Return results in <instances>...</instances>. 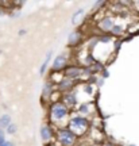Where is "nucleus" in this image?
I'll return each mask as SVG.
<instances>
[{"label": "nucleus", "instance_id": "nucleus-8", "mask_svg": "<svg viewBox=\"0 0 139 146\" xmlns=\"http://www.w3.org/2000/svg\"><path fill=\"white\" fill-rule=\"evenodd\" d=\"M8 125H11L10 115H3V116H0V129H5Z\"/></svg>", "mask_w": 139, "mask_h": 146}, {"label": "nucleus", "instance_id": "nucleus-12", "mask_svg": "<svg viewBox=\"0 0 139 146\" xmlns=\"http://www.w3.org/2000/svg\"><path fill=\"white\" fill-rule=\"evenodd\" d=\"M5 129H7V133H8V134H15V133H16V126L12 125V123H11V125H8Z\"/></svg>", "mask_w": 139, "mask_h": 146}, {"label": "nucleus", "instance_id": "nucleus-10", "mask_svg": "<svg viewBox=\"0 0 139 146\" xmlns=\"http://www.w3.org/2000/svg\"><path fill=\"white\" fill-rule=\"evenodd\" d=\"M81 15H84V10H77L72 16V23H77V19Z\"/></svg>", "mask_w": 139, "mask_h": 146}, {"label": "nucleus", "instance_id": "nucleus-16", "mask_svg": "<svg viewBox=\"0 0 139 146\" xmlns=\"http://www.w3.org/2000/svg\"><path fill=\"white\" fill-rule=\"evenodd\" d=\"M69 84H70V81H69V80H66V81H62L60 87H62V88H66V87H69Z\"/></svg>", "mask_w": 139, "mask_h": 146}, {"label": "nucleus", "instance_id": "nucleus-2", "mask_svg": "<svg viewBox=\"0 0 139 146\" xmlns=\"http://www.w3.org/2000/svg\"><path fill=\"white\" fill-rule=\"evenodd\" d=\"M52 114H53V118H54V119L60 120V119H62V118L66 116L68 110L64 104H56L52 110Z\"/></svg>", "mask_w": 139, "mask_h": 146}, {"label": "nucleus", "instance_id": "nucleus-6", "mask_svg": "<svg viewBox=\"0 0 139 146\" xmlns=\"http://www.w3.org/2000/svg\"><path fill=\"white\" fill-rule=\"evenodd\" d=\"M65 74H66L69 78H74V77H78V76L81 74V70L78 68H69Z\"/></svg>", "mask_w": 139, "mask_h": 146}, {"label": "nucleus", "instance_id": "nucleus-15", "mask_svg": "<svg viewBox=\"0 0 139 146\" xmlns=\"http://www.w3.org/2000/svg\"><path fill=\"white\" fill-rule=\"evenodd\" d=\"M50 91H52V85H50V84H46V87H45V96H47Z\"/></svg>", "mask_w": 139, "mask_h": 146}, {"label": "nucleus", "instance_id": "nucleus-3", "mask_svg": "<svg viewBox=\"0 0 139 146\" xmlns=\"http://www.w3.org/2000/svg\"><path fill=\"white\" fill-rule=\"evenodd\" d=\"M88 125V122L85 118H73L70 122V127L73 129H85Z\"/></svg>", "mask_w": 139, "mask_h": 146}, {"label": "nucleus", "instance_id": "nucleus-1", "mask_svg": "<svg viewBox=\"0 0 139 146\" xmlns=\"http://www.w3.org/2000/svg\"><path fill=\"white\" fill-rule=\"evenodd\" d=\"M74 138H76V135L69 130H61L58 133V139H60V142L64 143V145H66V146L72 145L73 142H74Z\"/></svg>", "mask_w": 139, "mask_h": 146}, {"label": "nucleus", "instance_id": "nucleus-17", "mask_svg": "<svg viewBox=\"0 0 139 146\" xmlns=\"http://www.w3.org/2000/svg\"><path fill=\"white\" fill-rule=\"evenodd\" d=\"M70 96H72V95H70ZM68 102H69V103H74V102H76V99H74V96H72V98H68Z\"/></svg>", "mask_w": 139, "mask_h": 146}, {"label": "nucleus", "instance_id": "nucleus-18", "mask_svg": "<svg viewBox=\"0 0 139 146\" xmlns=\"http://www.w3.org/2000/svg\"><path fill=\"white\" fill-rule=\"evenodd\" d=\"M3 146H14V143H12V142H8V141H5L4 143H3Z\"/></svg>", "mask_w": 139, "mask_h": 146}, {"label": "nucleus", "instance_id": "nucleus-19", "mask_svg": "<svg viewBox=\"0 0 139 146\" xmlns=\"http://www.w3.org/2000/svg\"><path fill=\"white\" fill-rule=\"evenodd\" d=\"M105 146H111V145H105Z\"/></svg>", "mask_w": 139, "mask_h": 146}, {"label": "nucleus", "instance_id": "nucleus-4", "mask_svg": "<svg viewBox=\"0 0 139 146\" xmlns=\"http://www.w3.org/2000/svg\"><path fill=\"white\" fill-rule=\"evenodd\" d=\"M41 137L43 141H50V138H52V130H50L49 126H43L41 129Z\"/></svg>", "mask_w": 139, "mask_h": 146}, {"label": "nucleus", "instance_id": "nucleus-9", "mask_svg": "<svg viewBox=\"0 0 139 146\" xmlns=\"http://www.w3.org/2000/svg\"><path fill=\"white\" fill-rule=\"evenodd\" d=\"M113 23L111 19H104V21H101V23H100V27L101 29H104V30H108V29H112Z\"/></svg>", "mask_w": 139, "mask_h": 146}, {"label": "nucleus", "instance_id": "nucleus-5", "mask_svg": "<svg viewBox=\"0 0 139 146\" xmlns=\"http://www.w3.org/2000/svg\"><path fill=\"white\" fill-rule=\"evenodd\" d=\"M65 61H66V57H65V56H58V57L56 58L54 64H53V68H54V69L62 68V66L65 65Z\"/></svg>", "mask_w": 139, "mask_h": 146}, {"label": "nucleus", "instance_id": "nucleus-14", "mask_svg": "<svg viewBox=\"0 0 139 146\" xmlns=\"http://www.w3.org/2000/svg\"><path fill=\"white\" fill-rule=\"evenodd\" d=\"M122 26H112V33L113 34H120L122 33Z\"/></svg>", "mask_w": 139, "mask_h": 146}, {"label": "nucleus", "instance_id": "nucleus-7", "mask_svg": "<svg viewBox=\"0 0 139 146\" xmlns=\"http://www.w3.org/2000/svg\"><path fill=\"white\" fill-rule=\"evenodd\" d=\"M52 54H53L52 50H50V52L46 54V57H45V61H43V64H42L41 69H39V73H41V74H43V73H45V70H46L47 65H49V61H50V58H52Z\"/></svg>", "mask_w": 139, "mask_h": 146}, {"label": "nucleus", "instance_id": "nucleus-11", "mask_svg": "<svg viewBox=\"0 0 139 146\" xmlns=\"http://www.w3.org/2000/svg\"><path fill=\"white\" fill-rule=\"evenodd\" d=\"M78 39H80V34L78 33H72L70 36H69V43H76Z\"/></svg>", "mask_w": 139, "mask_h": 146}, {"label": "nucleus", "instance_id": "nucleus-13", "mask_svg": "<svg viewBox=\"0 0 139 146\" xmlns=\"http://www.w3.org/2000/svg\"><path fill=\"white\" fill-rule=\"evenodd\" d=\"M7 141L5 139V135H4V130L3 129H0V146H3V143Z\"/></svg>", "mask_w": 139, "mask_h": 146}]
</instances>
